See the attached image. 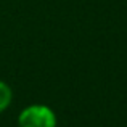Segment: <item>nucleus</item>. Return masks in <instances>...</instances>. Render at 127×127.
<instances>
[{
	"label": "nucleus",
	"mask_w": 127,
	"mask_h": 127,
	"mask_svg": "<svg viewBox=\"0 0 127 127\" xmlns=\"http://www.w3.org/2000/svg\"><path fill=\"white\" fill-rule=\"evenodd\" d=\"M58 118L47 105H29L18 114V127H56Z\"/></svg>",
	"instance_id": "obj_1"
},
{
	"label": "nucleus",
	"mask_w": 127,
	"mask_h": 127,
	"mask_svg": "<svg viewBox=\"0 0 127 127\" xmlns=\"http://www.w3.org/2000/svg\"><path fill=\"white\" fill-rule=\"evenodd\" d=\"M11 101H13V90H11V87L6 84L5 81L0 79V114L5 113L6 109L10 108Z\"/></svg>",
	"instance_id": "obj_2"
}]
</instances>
